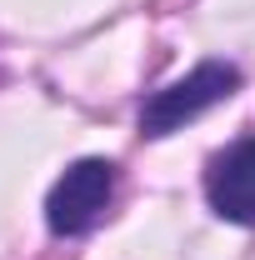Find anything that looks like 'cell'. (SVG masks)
I'll list each match as a JSON object with an SVG mask.
<instances>
[{"label": "cell", "mask_w": 255, "mask_h": 260, "mask_svg": "<svg viewBox=\"0 0 255 260\" xmlns=\"http://www.w3.org/2000/svg\"><path fill=\"white\" fill-rule=\"evenodd\" d=\"M235 85H240V70L225 60H200L190 75H180V80H170L165 90L140 105V130L145 135H170V130H180L185 120L195 115H205L210 105H220V100L235 95Z\"/></svg>", "instance_id": "6da1fadb"}, {"label": "cell", "mask_w": 255, "mask_h": 260, "mask_svg": "<svg viewBox=\"0 0 255 260\" xmlns=\"http://www.w3.org/2000/svg\"><path fill=\"white\" fill-rule=\"evenodd\" d=\"M110 195H115V165L110 160H75L50 185L45 220H50L55 235H85L110 210Z\"/></svg>", "instance_id": "7a4b0ae2"}, {"label": "cell", "mask_w": 255, "mask_h": 260, "mask_svg": "<svg viewBox=\"0 0 255 260\" xmlns=\"http://www.w3.org/2000/svg\"><path fill=\"white\" fill-rule=\"evenodd\" d=\"M205 195L215 205V215L235 220V225H250L255 220V135L225 145L220 155L205 170Z\"/></svg>", "instance_id": "3957f363"}]
</instances>
